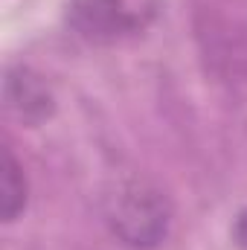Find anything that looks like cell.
Instances as JSON below:
<instances>
[{
  "mask_svg": "<svg viewBox=\"0 0 247 250\" xmlns=\"http://www.w3.org/2000/svg\"><path fill=\"white\" fill-rule=\"evenodd\" d=\"M108 221L117 239H123L128 248L151 250L169 233L172 207L166 195L151 184L125 181L108 198Z\"/></svg>",
  "mask_w": 247,
  "mask_h": 250,
  "instance_id": "obj_1",
  "label": "cell"
},
{
  "mask_svg": "<svg viewBox=\"0 0 247 250\" xmlns=\"http://www.w3.org/2000/svg\"><path fill=\"white\" fill-rule=\"evenodd\" d=\"M157 15V0H73L70 23L93 41H117L143 32Z\"/></svg>",
  "mask_w": 247,
  "mask_h": 250,
  "instance_id": "obj_2",
  "label": "cell"
},
{
  "mask_svg": "<svg viewBox=\"0 0 247 250\" xmlns=\"http://www.w3.org/2000/svg\"><path fill=\"white\" fill-rule=\"evenodd\" d=\"M6 108L23 125H38L53 114V93L41 76L26 67H15L6 76Z\"/></svg>",
  "mask_w": 247,
  "mask_h": 250,
  "instance_id": "obj_3",
  "label": "cell"
},
{
  "mask_svg": "<svg viewBox=\"0 0 247 250\" xmlns=\"http://www.w3.org/2000/svg\"><path fill=\"white\" fill-rule=\"evenodd\" d=\"M26 204V178L21 163L12 157L9 148H3V160H0V209L6 221H15L18 212Z\"/></svg>",
  "mask_w": 247,
  "mask_h": 250,
  "instance_id": "obj_4",
  "label": "cell"
},
{
  "mask_svg": "<svg viewBox=\"0 0 247 250\" xmlns=\"http://www.w3.org/2000/svg\"><path fill=\"white\" fill-rule=\"evenodd\" d=\"M236 239H239V245L247 250V212H242L239 221H236Z\"/></svg>",
  "mask_w": 247,
  "mask_h": 250,
  "instance_id": "obj_5",
  "label": "cell"
}]
</instances>
